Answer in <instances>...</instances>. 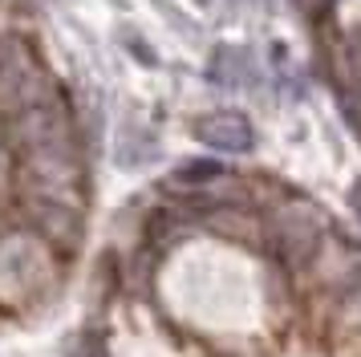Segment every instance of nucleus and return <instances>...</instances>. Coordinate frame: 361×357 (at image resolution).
<instances>
[{
  "instance_id": "nucleus-6",
  "label": "nucleus",
  "mask_w": 361,
  "mask_h": 357,
  "mask_svg": "<svg viewBox=\"0 0 361 357\" xmlns=\"http://www.w3.org/2000/svg\"><path fill=\"white\" fill-rule=\"evenodd\" d=\"M142 138V126H126L122 130V143H118V162L122 167H142V162H150L154 155H159V143H154V134H147V143H138Z\"/></svg>"
},
{
  "instance_id": "nucleus-4",
  "label": "nucleus",
  "mask_w": 361,
  "mask_h": 357,
  "mask_svg": "<svg viewBox=\"0 0 361 357\" xmlns=\"http://www.w3.org/2000/svg\"><path fill=\"white\" fill-rule=\"evenodd\" d=\"M252 73H256L252 69V53L240 45H219L207 57V81L219 85V90H240V85H247Z\"/></svg>"
},
{
  "instance_id": "nucleus-9",
  "label": "nucleus",
  "mask_w": 361,
  "mask_h": 357,
  "mask_svg": "<svg viewBox=\"0 0 361 357\" xmlns=\"http://www.w3.org/2000/svg\"><path fill=\"white\" fill-rule=\"evenodd\" d=\"M4 159H8V146H4V138H0V171H4Z\"/></svg>"
},
{
  "instance_id": "nucleus-5",
  "label": "nucleus",
  "mask_w": 361,
  "mask_h": 357,
  "mask_svg": "<svg viewBox=\"0 0 361 357\" xmlns=\"http://www.w3.org/2000/svg\"><path fill=\"white\" fill-rule=\"evenodd\" d=\"M219 178H224V167L215 159H187L171 171V183L175 187H212Z\"/></svg>"
},
{
  "instance_id": "nucleus-2",
  "label": "nucleus",
  "mask_w": 361,
  "mask_h": 357,
  "mask_svg": "<svg viewBox=\"0 0 361 357\" xmlns=\"http://www.w3.org/2000/svg\"><path fill=\"white\" fill-rule=\"evenodd\" d=\"M260 252L284 264V268H305L312 256L321 252V227L309 219V211L288 203V207H272L260 215Z\"/></svg>"
},
{
  "instance_id": "nucleus-8",
  "label": "nucleus",
  "mask_w": 361,
  "mask_h": 357,
  "mask_svg": "<svg viewBox=\"0 0 361 357\" xmlns=\"http://www.w3.org/2000/svg\"><path fill=\"white\" fill-rule=\"evenodd\" d=\"M349 207H353V215L361 219V178L353 183V187H349Z\"/></svg>"
},
{
  "instance_id": "nucleus-1",
  "label": "nucleus",
  "mask_w": 361,
  "mask_h": 357,
  "mask_svg": "<svg viewBox=\"0 0 361 357\" xmlns=\"http://www.w3.org/2000/svg\"><path fill=\"white\" fill-rule=\"evenodd\" d=\"M17 224L49 243L57 256H78L85 243V215L82 203L69 199H49V195H20L17 203Z\"/></svg>"
},
{
  "instance_id": "nucleus-7",
  "label": "nucleus",
  "mask_w": 361,
  "mask_h": 357,
  "mask_svg": "<svg viewBox=\"0 0 361 357\" xmlns=\"http://www.w3.org/2000/svg\"><path fill=\"white\" fill-rule=\"evenodd\" d=\"M17 57H20L17 41H13V37H4V32H0V69H4V65H8V61H17Z\"/></svg>"
},
{
  "instance_id": "nucleus-3",
  "label": "nucleus",
  "mask_w": 361,
  "mask_h": 357,
  "mask_svg": "<svg viewBox=\"0 0 361 357\" xmlns=\"http://www.w3.org/2000/svg\"><path fill=\"white\" fill-rule=\"evenodd\" d=\"M195 138L207 143L212 150H228V155H247L256 150V130L240 110H215V114H203L195 118Z\"/></svg>"
}]
</instances>
